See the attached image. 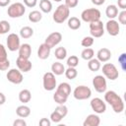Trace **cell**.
<instances>
[{
	"label": "cell",
	"instance_id": "603a6c76",
	"mask_svg": "<svg viewBox=\"0 0 126 126\" xmlns=\"http://www.w3.org/2000/svg\"><path fill=\"white\" fill-rule=\"evenodd\" d=\"M105 15L109 19H114L118 15V8L116 5H108L105 9Z\"/></svg>",
	"mask_w": 126,
	"mask_h": 126
},
{
	"label": "cell",
	"instance_id": "836d02e7",
	"mask_svg": "<svg viewBox=\"0 0 126 126\" xmlns=\"http://www.w3.org/2000/svg\"><path fill=\"white\" fill-rule=\"evenodd\" d=\"M94 43V38L92 35L91 36H85L81 41V44L84 47H91Z\"/></svg>",
	"mask_w": 126,
	"mask_h": 126
},
{
	"label": "cell",
	"instance_id": "7c38bea8",
	"mask_svg": "<svg viewBox=\"0 0 126 126\" xmlns=\"http://www.w3.org/2000/svg\"><path fill=\"white\" fill-rule=\"evenodd\" d=\"M7 47L10 51H16L19 49L21 42H20V37L17 33H10L7 36Z\"/></svg>",
	"mask_w": 126,
	"mask_h": 126
},
{
	"label": "cell",
	"instance_id": "c3c4849f",
	"mask_svg": "<svg viewBox=\"0 0 126 126\" xmlns=\"http://www.w3.org/2000/svg\"><path fill=\"white\" fill-rule=\"evenodd\" d=\"M105 2V0H92V3L95 6H100Z\"/></svg>",
	"mask_w": 126,
	"mask_h": 126
},
{
	"label": "cell",
	"instance_id": "52a82bcc",
	"mask_svg": "<svg viewBox=\"0 0 126 126\" xmlns=\"http://www.w3.org/2000/svg\"><path fill=\"white\" fill-rule=\"evenodd\" d=\"M90 33L94 38V37H101L103 35L104 28H103V24L100 21V19L90 23Z\"/></svg>",
	"mask_w": 126,
	"mask_h": 126
},
{
	"label": "cell",
	"instance_id": "6da1fadb",
	"mask_svg": "<svg viewBox=\"0 0 126 126\" xmlns=\"http://www.w3.org/2000/svg\"><path fill=\"white\" fill-rule=\"evenodd\" d=\"M104 100L109 103L115 113H121L124 110V102L114 91H107L104 94Z\"/></svg>",
	"mask_w": 126,
	"mask_h": 126
},
{
	"label": "cell",
	"instance_id": "d4e9b609",
	"mask_svg": "<svg viewBox=\"0 0 126 126\" xmlns=\"http://www.w3.org/2000/svg\"><path fill=\"white\" fill-rule=\"evenodd\" d=\"M101 62L99 61V60H97L96 58H92V59H90L89 60V62H88V68L91 70V71H93V72H96V71H98L99 69H100V67H101V64H100Z\"/></svg>",
	"mask_w": 126,
	"mask_h": 126
},
{
	"label": "cell",
	"instance_id": "1f68e13d",
	"mask_svg": "<svg viewBox=\"0 0 126 126\" xmlns=\"http://www.w3.org/2000/svg\"><path fill=\"white\" fill-rule=\"evenodd\" d=\"M67 98H68V96H66L56 91H55V94H53V99L58 104H65V102L67 101Z\"/></svg>",
	"mask_w": 126,
	"mask_h": 126
},
{
	"label": "cell",
	"instance_id": "ba28073f",
	"mask_svg": "<svg viewBox=\"0 0 126 126\" xmlns=\"http://www.w3.org/2000/svg\"><path fill=\"white\" fill-rule=\"evenodd\" d=\"M56 79H55V75L52 72H46L43 75L42 78V85H43V89L45 91H53L57 86H56Z\"/></svg>",
	"mask_w": 126,
	"mask_h": 126
},
{
	"label": "cell",
	"instance_id": "60d3db41",
	"mask_svg": "<svg viewBox=\"0 0 126 126\" xmlns=\"http://www.w3.org/2000/svg\"><path fill=\"white\" fill-rule=\"evenodd\" d=\"M7 58V50L3 44L0 43V61H4Z\"/></svg>",
	"mask_w": 126,
	"mask_h": 126
},
{
	"label": "cell",
	"instance_id": "9c48e42d",
	"mask_svg": "<svg viewBox=\"0 0 126 126\" xmlns=\"http://www.w3.org/2000/svg\"><path fill=\"white\" fill-rule=\"evenodd\" d=\"M93 87L97 93H105L107 84H106V79L102 75H96L93 79Z\"/></svg>",
	"mask_w": 126,
	"mask_h": 126
},
{
	"label": "cell",
	"instance_id": "4dcf8cb0",
	"mask_svg": "<svg viewBox=\"0 0 126 126\" xmlns=\"http://www.w3.org/2000/svg\"><path fill=\"white\" fill-rule=\"evenodd\" d=\"M54 55H55V57H56L58 60H63V59H65L66 56H67V50H66V48L63 47V46L57 47V48L55 49Z\"/></svg>",
	"mask_w": 126,
	"mask_h": 126
},
{
	"label": "cell",
	"instance_id": "ee69618b",
	"mask_svg": "<svg viewBox=\"0 0 126 126\" xmlns=\"http://www.w3.org/2000/svg\"><path fill=\"white\" fill-rule=\"evenodd\" d=\"M24 4L27 7L32 8V7H34L37 4V0H24Z\"/></svg>",
	"mask_w": 126,
	"mask_h": 126
},
{
	"label": "cell",
	"instance_id": "f35d334b",
	"mask_svg": "<svg viewBox=\"0 0 126 126\" xmlns=\"http://www.w3.org/2000/svg\"><path fill=\"white\" fill-rule=\"evenodd\" d=\"M118 62L120 64V67L123 71H126V54L125 53H122L119 58H118Z\"/></svg>",
	"mask_w": 126,
	"mask_h": 126
},
{
	"label": "cell",
	"instance_id": "7dc6e473",
	"mask_svg": "<svg viewBox=\"0 0 126 126\" xmlns=\"http://www.w3.org/2000/svg\"><path fill=\"white\" fill-rule=\"evenodd\" d=\"M117 5L120 9L125 10L126 9V0H117Z\"/></svg>",
	"mask_w": 126,
	"mask_h": 126
},
{
	"label": "cell",
	"instance_id": "cb8c5ba5",
	"mask_svg": "<svg viewBox=\"0 0 126 126\" xmlns=\"http://www.w3.org/2000/svg\"><path fill=\"white\" fill-rule=\"evenodd\" d=\"M51 71L54 75L56 76H60L62 75L64 72H65V67L62 63L60 62H54L52 65H51Z\"/></svg>",
	"mask_w": 126,
	"mask_h": 126
},
{
	"label": "cell",
	"instance_id": "74e56055",
	"mask_svg": "<svg viewBox=\"0 0 126 126\" xmlns=\"http://www.w3.org/2000/svg\"><path fill=\"white\" fill-rule=\"evenodd\" d=\"M62 119H63V117H62L58 112H56L55 110H54L53 112H51V114H50V121H51V122L59 123Z\"/></svg>",
	"mask_w": 126,
	"mask_h": 126
},
{
	"label": "cell",
	"instance_id": "f6af8a7d",
	"mask_svg": "<svg viewBox=\"0 0 126 126\" xmlns=\"http://www.w3.org/2000/svg\"><path fill=\"white\" fill-rule=\"evenodd\" d=\"M26 125H27V122L24 119H22V118L16 119L13 122V126H26Z\"/></svg>",
	"mask_w": 126,
	"mask_h": 126
},
{
	"label": "cell",
	"instance_id": "5bb4252c",
	"mask_svg": "<svg viewBox=\"0 0 126 126\" xmlns=\"http://www.w3.org/2000/svg\"><path fill=\"white\" fill-rule=\"evenodd\" d=\"M105 29H106V32H108V34L111 36L118 35L119 31H120L119 24L114 19H110L109 21H107V23L105 24Z\"/></svg>",
	"mask_w": 126,
	"mask_h": 126
},
{
	"label": "cell",
	"instance_id": "bcb514c9",
	"mask_svg": "<svg viewBox=\"0 0 126 126\" xmlns=\"http://www.w3.org/2000/svg\"><path fill=\"white\" fill-rule=\"evenodd\" d=\"M39 125L40 126H50L51 125V121L48 118H41L39 120Z\"/></svg>",
	"mask_w": 126,
	"mask_h": 126
},
{
	"label": "cell",
	"instance_id": "d590c367",
	"mask_svg": "<svg viewBox=\"0 0 126 126\" xmlns=\"http://www.w3.org/2000/svg\"><path fill=\"white\" fill-rule=\"evenodd\" d=\"M79 64V58L76 55H71L70 57H68L67 59V65L68 67H77Z\"/></svg>",
	"mask_w": 126,
	"mask_h": 126
},
{
	"label": "cell",
	"instance_id": "f546056e",
	"mask_svg": "<svg viewBox=\"0 0 126 126\" xmlns=\"http://www.w3.org/2000/svg\"><path fill=\"white\" fill-rule=\"evenodd\" d=\"M94 51L90 48V47H86L82 52H81V57L84 59V60H90L92 58H94Z\"/></svg>",
	"mask_w": 126,
	"mask_h": 126
},
{
	"label": "cell",
	"instance_id": "681fc988",
	"mask_svg": "<svg viewBox=\"0 0 126 126\" xmlns=\"http://www.w3.org/2000/svg\"><path fill=\"white\" fill-rule=\"evenodd\" d=\"M11 0H0V7H6L10 4Z\"/></svg>",
	"mask_w": 126,
	"mask_h": 126
},
{
	"label": "cell",
	"instance_id": "4fadbf2b",
	"mask_svg": "<svg viewBox=\"0 0 126 126\" xmlns=\"http://www.w3.org/2000/svg\"><path fill=\"white\" fill-rule=\"evenodd\" d=\"M62 40V34L59 32H53L50 34L47 35V37L45 38L44 43L47 44L50 48L54 47L55 45H57L58 43H60V41Z\"/></svg>",
	"mask_w": 126,
	"mask_h": 126
},
{
	"label": "cell",
	"instance_id": "83f0119b",
	"mask_svg": "<svg viewBox=\"0 0 126 126\" xmlns=\"http://www.w3.org/2000/svg\"><path fill=\"white\" fill-rule=\"evenodd\" d=\"M41 19H42V14L37 10L32 11L29 14V21L32 23H38L41 21Z\"/></svg>",
	"mask_w": 126,
	"mask_h": 126
},
{
	"label": "cell",
	"instance_id": "3957f363",
	"mask_svg": "<svg viewBox=\"0 0 126 126\" xmlns=\"http://www.w3.org/2000/svg\"><path fill=\"white\" fill-rule=\"evenodd\" d=\"M26 12V8L24 6L23 3L21 2H16V3H13L11 4L9 7H8V10H7V14L10 18H20L22 16H24Z\"/></svg>",
	"mask_w": 126,
	"mask_h": 126
},
{
	"label": "cell",
	"instance_id": "816d5d0a",
	"mask_svg": "<svg viewBox=\"0 0 126 126\" xmlns=\"http://www.w3.org/2000/svg\"><path fill=\"white\" fill-rule=\"evenodd\" d=\"M53 1H55V2H60V1H62V0H53Z\"/></svg>",
	"mask_w": 126,
	"mask_h": 126
},
{
	"label": "cell",
	"instance_id": "7402d4cb",
	"mask_svg": "<svg viewBox=\"0 0 126 126\" xmlns=\"http://www.w3.org/2000/svg\"><path fill=\"white\" fill-rule=\"evenodd\" d=\"M32 99V93L28 89H24L19 93V100L23 103H27Z\"/></svg>",
	"mask_w": 126,
	"mask_h": 126
},
{
	"label": "cell",
	"instance_id": "e0dca14e",
	"mask_svg": "<svg viewBox=\"0 0 126 126\" xmlns=\"http://www.w3.org/2000/svg\"><path fill=\"white\" fill-rule=\"evenodd\" d=\"M19 57L29 59L32 55V46L29 43H23L19 47Z\"/></svg>",
	"mask_w": 126,
	"mask_h": 126
},
{
	"label": "cell",
	"instance_id": "484cf974",
	"mask_svg": "<svg viewBox=\"0 0 126 126\" xmlns=\"http://www.w3.org/2000/svg\"><path fill=\"white\" fill-rule=\"evenodd\" d=\"M68 28L73 30V31H76V30H79L81 28V21L77 18V17H71L68 19Z\"/></svg>",
	"mask_w": 126,
	"mask_h": 126
},
{
	"label": "cell",
	"instance_id": "f1b7e54d",
	"mask_svg": "<svg viewBox=\"0 0 126 126\" xmlns=\"http://www.w3.org/2000/svg\"><path fill=\"white\" fill-rule=\"evenodd\" d=\"M32 34H33V30H32V28H31L29 26L23 27L20 30V35L23 38H30L32 36Z\"/></svg>",
	"mask_w": 126,
	"mask_h": 126
},
{
	"label": "cell",
	"instance_id": "2e32d148",
	"mask_svg": "<svg viewBox=\"0 0 126 126\" xmlns=\"http://www.w3.org/2000/svg\"><path fill=\"white\" fill-rule=\"evenodd\" d=\"M50 50H51V48H50L47 44H45L44 42L41 43V44L39 45L38 49H37V57H38L39 59H41V60L47 59V58L49 57Z\"/></svg>",
	"mask_w": 126,
	"mask_h": 126
},
{
	"label": "cell",
	"instance_id": "7bdbcfd3",
	"mask_svg": "<svg viewBox=\"0 0 126 126\" xmlns=\"http://www.w3.org/2000/svg\"><path fill=\"white\" fill-rule=\"evenodd\" d=\"M79 4V0H65V5L70 8H75Z\"/></svg>",
	"mask_w": 126,
	"mask_h": 126
},
{
	"label": "cell",
	"instance_id": "8fae6325",
	"mask_svg": "<svg viewBox=\"0 0 126 126\" xmlns=\"http://www.w3.org/2000/svg\"><path fill=\"white\" fill-rule=\"evenodd\" d=\"M90 104H91L92 109H93L95 113H97V114L104 113L105 110H106V104H105V102H104L101 98H99V97H94V98H93V99L91 100Z\"/></svg>",
	"mask_w": 126,
	"mask_h": 126
},
{
	"label": "cell",
	"instance_id": "ac0fdd59",
	"mask_svg": "<svg viewBox=\"0 0 126 126\" xmlns=\"http://www.w3.org/2000/svg\"><path fill=\"white\" fill-rule=\"evenodd\" d=\"M96 57V59L100 62H107L111 58V51L106 47H102L97 51Z\"/></svg>",
	"mask_w": 126,
	"mask_h": 126
},
{
	"label": "cell",
	"instance_id": "30bf717a",
	"mask_svg": "<svg viewBox=\"0 0 126 126\" xmlns=\"http://www.w3.org/2000/svg\"><path fill=\"white\" fill-rule=\"evenodd\" d=\"M8 81L12 84H16V85H19L23 82L24 80V77H23V74L22 72L19 70V69H10L6 75Z\"/></svg>",
	"mask_w": 126,
	"mask_h": 126
},
{
	"label": "cell",
	"instance_id": "8d00e7d4",
	"mask_svg": "<svg viewBox=\"0 0 126 126\" xmlns=\"http://www.w3.org/2000/svg\"><path fill=\"white\" fill-rule=\"evenodd\" d=\"M55 111L58 112L64 118L68 113V108H67V106L65 104H58V106L55 108Z\"/></svg>",
	"mask_w": 126,
	"mask_h": 126
},
{
	"label": "cell",
	"instance_id": "b9f144b4",
	"mask_svg": "<svg viewBox=\"0 0 126 126\" xmlns=\"http://www.w3.org/2000/svg\"><path fill=\"white\" fill-rule=\"evenodd\" d=\"M10 67V61L8 59L4 61H0V71H6Z\"/></svg>",
	"mask_w": 126,
	"mask_h": 126
},
{
	"label": "cell",
	"instance_id": "ffe728a7",
	"mask_svg": "<svg viewBox=\"0 0 126 126\" xmlns=\"http://www.w3.org/2000/svg\"><path fill=\"white\" fill-rule=\"evenodd\" d=\"M16 114L21 117V118H26V117H29L30 114H31V108L28 106V105H20L17 107L16 109Z\"/></svg>",
	"mask_w": 126,
	"mask_h": 126
},
{
	"label": "cell",
	"instance_id": "44dd1931",
	"mask_svg": "<svg viewBox=\"0 0 126 126\" xmlns=\"http://www.w3.org/2000/svg\"><path fill=\"white\" fill-rule=\"evenodd\" d=\"M56 92L66 95V96H69L70 94H71V86L66 83V82H63V83H60L58 85V87L56 88Z\"/></svg>",
	"mask_w": 126,
	"mask_h": 126
},
{
	"label": "cell",
	"instance_id": "d6986e66",
	"mask_svg": "<svg viewBox=\"0 0 126 126\" xmlns=\"http://www.w3.org/2000/svg\"><path fill=\"white\" fill-rule=\"evenodd\" d=\"M100 124V118L96 114H89L87 118L84 120V126H98Z\"/></svg>",
	"mask_w": 126,
	"mask_h": 126
},
{
	"label": "cell",
	"instance_id": "e575fe53",
	"mask_svg": "<svg viewBox=\"0 0 126 126\" xmlns=\"http://www.w3.org/2000/svg\"><path fill=\"white\" fill-rule=\"evenodd\" d=\"M11 27H10V24L3 20V21H0V34H4V33H7L9 31H10Z\"/></svg>",
	"mask_w": 126,
	"mask_h": 126
},
{
	"label": "cell",
	"instance_id": "d6a6232c",
	"mask_svg": "<svg viewBox=\"0 0 126 126\" xmlns=\"http://www.w3.org/2000/svg\"><path fill=\"white\" fill-rule=\"evenodd\" d=\"M64 74H65V76H66L67 79L73 80V79H75L78 76V71L76 70L75 67H68V69L65 70Z\"/></svg>",
	"mask_w": 126,
	"mask_h": 126
},
{
	"label": "cell",
	"instance_id": "ab89813d",
	"mask_svg": "<svg viewBox=\"0 0 126 126\" xmlns=\"http://www.w3.org/2000/svg\"><path fill=\"white\" fill-rule=\"evenodd\" d=\"M118 22L122 25H126V11L122 10L120 13H118Z\"/></svg>",
	"mask_w": 126,
	"mask_h": 126
},
{
	"label": "cell",
	"instance_id": "8992f818",
	"mask_svg": "<svg viewBox=\"0 0 126 126\" xmlns=\"http://www.w3.org/2000/svg\"><path fill=\"white\" fill-rule=\"evenodd\" d=\"M73 95L76 99L78 100H85L91 97L92 95V91L89 87L87 86H78L75 88L73 92Z\"/></svg>",
	"mask_w": 126,
	"mask_h": 126
},
{
	"label": "cell",
	"instance_id": "9a60e30c",
	"mask_svg": "<svg viewBox=\"0 0 126 126\" xmlns=\"http://www.w3.org/2000/svg\"><path fill=\"white\" fill-rule=\"evenodd\" d=\"M16 65L18 67V69L21 71V72H24V73H27L29 71H31L32 67V62L29 60V59H26V58H22V57H19L16 59Z\"/></svg>",
	"mask_w": 126,
	"mask_h": 126
},
{
	"label": "cell",
	"instance_id": "7a4b0ae2",
	"mask_svg": "<svg viewBox=\"0 0 126 126\" xmlns=\"http://www.w3.org/2000/svg\"><path fill=\"white\" fill-rule=\"evenodd\" d=\"M69 15L70 9L65 4H61L56 8L55 12L53 13V21L57 24H62L69 18Z\"/></svg>",
	"mask_w": 126,
	"mask_h": 126
},
{
	"label": "cell",
	"instance_id": "f907efd6",
	"mask_svg": "<svg viewBox=\"0 0 126 126\" xmlns=\"http://www.w3.org/2000/svg\"><path fill=\"white\" fill-rule=\"evenodd\" d=\"M5 101H6V96H5V94H4L3 93H0V105L4 104Z\"/></svg>",
	"mask_w": 126,
	"mask_h": 126
},
{
	"label": "cell",
	"instance_id": "5b68a950",
	"mask_svg": "<svg viewBox=\"0 0 126 126\" xmlns=\"http://www.w3.org/2000/svg\"><path fill=\"white\" fill-rule=\"evenodd\" d=\"M102 74L105 78H107L110 81H114L118 78L119 72L114 64L112 63H105L102 66Z\"/></svg>",
	"mask_w": 126,
	"mask_h": 126
},
{
	"label": "cell",
	"instance_id": "4316f807",
	"mask_svg": "<svg viewBox=\"0 0 126 126\" xmlns=\"http://www.w3.org/2000/svg\"><path fill=\"white\" fill-rule=\"evenodd\" d=\"M39 8H40L41 12L48 14L52 10V3L50 2V0H40L39 1Z\"/></svg>",
	"mask_w": 126,
	"mask_h": 126
},
{
	"label": "cell",
	"instance_id": "277c9868",
	"mask_svg": "<svg viewBox=\"0 0 126 126\" xmlns=\"http://www.w3.org/2000/svg\"><path fill=\"white\" fill-rule=\"evenodd\" d=\"M81 18L86 23H91L100 19V11L96 8H89L82 12Z\"/></svg>",
	"mask_w": 126,
	"mask_h": 126
}]
</instances>
